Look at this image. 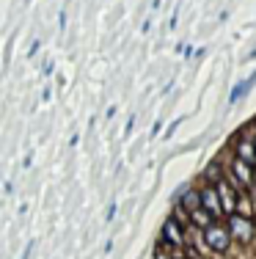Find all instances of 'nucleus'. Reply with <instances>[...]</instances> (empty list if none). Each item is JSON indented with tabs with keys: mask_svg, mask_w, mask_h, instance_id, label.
I'll return each instance as SVG.
<instances>
[{
	"mask_svg": "<svg viewBox=\"0 0 256 259\" xmlns=\"http://www.w3.org/2000/svg\"><path fill=\"white\" fill-rule=\"evenodd\" d=\"M237 215H242V218H253V215H256V204H253V196L251 193H240Z\"/></svg>",
	"mask_w": 256,
	"mask_h": 259,
	"instance_id": "obj_9",
	"label": "nucleus"
},
{
	"mask_svg": "<svg viewBox=\"0 0 256 259\" xmlns=\"http://www.w3.org/2000/svg\"><path fill=\"white\" fill-rule=\"evenodd\" d=\"M256 83V75H251L248 80H242V83H237L234 85V91H231V102H240V100H245L248 97V91H251V85Z\"/></svg>",
	"mask_w": 256,
	"mask_h": 259,
	"instance_id": "obj_10",
	"label": "nucleus"
},
{
	"mask_svg": "<svg viewBox=\"0 0 256 259\" xmlns=\"http://www.w3.org/2000/svg\"><path fill=\"white\" fill-rule=\"evenodd\" d=\"M160 240H166L168 245H174V248H185L187 245V229L179 224V221L171 215V218L163 221V232H160Z\"/></svg>",
	"mask_w": 256,
	"mask_h": 259,
	"instance_id": "obj_4",
	"label": "nucleus"
},
{
	"mask_svg": "<svg viewBox=\"0 0 256 259\" xmlns=\"http://www.w3.org/2000/svg\"><path fill=\"white\" fill-rule=\"evenodd\" d=\"M226 171H229L231 177H234L237 182L242 185V188L248 190V193H251V190H256V168H253L251 163H245V160L234 157V160L229 163V168H226Z\"/></svg>",
	"mask_w": 256,
	"mask_h": 259,
	"instance_id": "obj_2",
	"label": "nucleus"
},
{
	"mask_svg": "<svg viewBox=\"0 0 256 259\" xmlns=\"http://www.w3.org/2000/svg\"><path fill=\"white\" fill-rule=\"evenodd\" d=\"M253 141H256V135H253Z\"/></svg>",
	"mask_w": 256,
	"mask_h": 259,
	"instance_id": "obj_12",
	"label": "nucleus"
},
{
	"mask_svg": "<svg viewBox=\"0 0 256 259\" xmlns=\"http://www.w3.org/2000/svg\"><path fill=\"white\" fill-rule=\"evenodd\" d=\"M226 224H229V232H231V237L237 240V243H251L253 240V232H256V224H253V218H242V215H229L226 218Z\"/></svg>",
	"mask_w": 256,
	"mask_h": 259,
	"instance_id": "obj_3",
	"label": "nucleus"
},
{
	"mask_svg": "<svg viewBox=\"0 0 256 259\" xmlns=\"http://www.w3.org/2000/svg\"><path fill=\"white\" fill-rule=\"evenodd\" d=\"M204 240H207V245H210L215 254H226V251L231 248V240L234 237H231L226 221H215L210 229H204Z\"/></svg>",
	"mask_w": 256,
	"mask_h": 259,
	"instance_id": "obj_1",
	"label": "nucleus"
},
{
	"mask_svg": "<svg viewBox=\"0 0 256 259\" xmlns=\"http://www.w3.org/2000/svg\"><path fill=\"white\" fill-rule=\"evenodd\" d=\"M215 188H218V193H221L223 209H226V218H229V215H234V212H237V201H240V190H237L234 185L226 180V177H223V180L218 182Z\"/></svg>",
	"mask_w": 256,
	"mask_h": 259,
	"instance_id": "obj_6",
	"label": "nucleus"
},
{
	"mask_svg": "<svg viewBox=\"0 0 256 259\" xmlns=\"http://www.w3.org/2000/svg\"><path fill=\"white\" fill-rule=\"evenodd\" d=\"M201 199H204V209H210L215 218H221V221H226V209H223V201H221V193H218V188L215 185H210V182H204L201 185Z\"/></svg>",
	"mask_w": 256,
	"mask_h": 259,
	"instance_id": "obj_5",
	"label": "nucleus"
},
{
	"mask_svg": "<svg viewBox=\"0 0 256 259\" xmlns=\"http://www.w3.org/2000/svg\"><path fill=\"white\" fill-rule=\"evenodd\" d=\"M231 149H234V157L245 160V163H251L256 168V141L248 138V135H237L234 144H231Z\"/></svg>",
	"mask_w": 256,
	"mask_h": 259,
	"instance_id": "obj_7",
	"label": "nucleus"
},
{
	"mask_svg": "<svg viewBox=\"0 0 256 259\" xmlns=\"http://www.w3.org/2000/svg\"><path fill=\"white\" fill-rule=\"evenodd\" d=\"M179 204L187 209V212H196V209L204 207V199H201V190H193V188H187L185 193L179 196Z\"/></svg>",
	"mask_w": 256,
	"mask_h": 259,
	"instance_id": "obj_8",
	"label": "nucleus"
},
{
	"mask_svg": "<svg viewBox=\"0 0 256 259\" xmlns=\"http://www.w3.org/2000/svg\"><path fill=\"white\" fill-rule=\"evenodd\" d=\"M223 177H226V168H223V165H218V163H210L204 168V180L210 182V185H218Z\"/></svg>",
	"mask_w": 256,
	"mask_h": 259,
	"instance_id": "obj_11",
	"label": "nucleus"
}]
</instances>
